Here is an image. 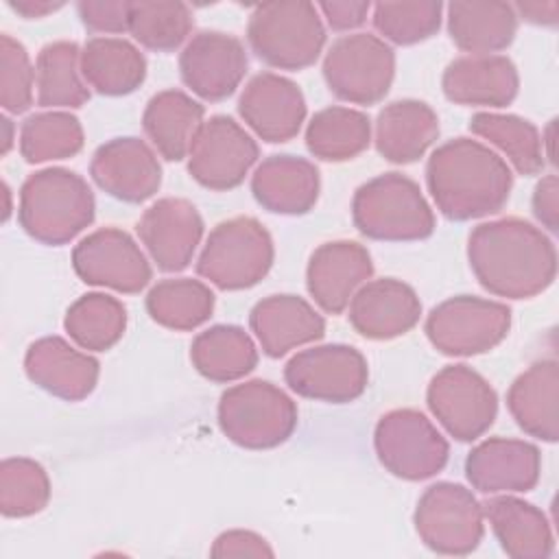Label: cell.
<instances>
[{
    "label": "cell",
    "mask_w": 559,
    "mask_h": 559,
    "mask_svg": "<svg viewBox=\"0 0 559 559\" xmlns=\"http://www.w3.org/2000/svg\"><path fill=\"white\" fill-rule=\"evenodd\" d=\"M557 197H559L557 175L542 177L535 186V192H533V214L552 234L559 229V201H557Z\"/></svg>",
    "instance_id": "cell-46"
},
{
    "label": "cell",
    "mask_w": 559,
    "mask_h": 559,
    "mask_svg": "<svg viewBox=\"0 0 559 559\" xmlns=\"http://www.w3.org/2000/svg\"><path fill=\"white\" fill-rule=\"evenodd\" d=\"M138 236L153 262L166 271H183L203 236V218L188 199L166 197L144 210L138 221Z\"/></svg>",
    "instance_id": "cell-18"
},
{
    "label": "cell",
    "mask_w": 559,
    "mask_h": 559,
    "mask_svg": "<svg viewBox=\"0 0 559 559\" xmlns=\"http://www.w3.org/2000/svg\"><path fill=\"white\" fill-rule=\"evenodd\" d=\"M247 39L264 63L280 70H301L319 59L325 28L312 2H264L249 15Z\"/></svg>",
    "instance_id": "cell-5"
},
{
    "label": "cell",
    "mask_w": 559,
    "mask_h": 559,
    "mask_svg": "<svg viewBox=\"0 0 559 559\" xmlns=\"http://www.w3.org/2000/svg\"><path fill=\"white\" fill-rule=\"evenodd\" d=\"M395 76L393 48L371 33L338 37L323 59V79L330 92L354 105L382 100Z\"/></svg>",
    "instance_id": "cell-8"
},
{
    "label": "cell",
    "mask_w": 559,
    "mask_h": 559,
    "mask_svg": "<svg viewBox=\"0 0 559 559\" xmlns=\"http://www.w3.org/2000/svg\"><path fill=\"white\" fill-rule=\"evenodd\" d=\"M94 183L124 203H142L162 186V166L140 138H114L100 144L90 162Z\"/></svg>",
    "instance_id": "cell-17"
},
{
    "label": "cell",
    "mask_w": 559,
    "mask_h": 559,
    "mask_svg": "<svg viewBox=\"0 0 559 559\" xmlns=\"http://www.w3.org/2000/svg\"><path fill=\"white\" fill-rule=\"evenodd\" d=\"M426 400L430 413L456 441L478 439L498 415L496 391L467 365H448L437 371L428 384Z\"/></svg>",
    "instance_id": "cell-12"
},
{
    "label": "cell",
    "mask_w": 559,
    "mask_h": 559,
    "mask_svg": "<svg viewBox=\"0 0 559 559\" xmlns=\"http://www.w3.org/2000/svg\"><path fill=\"white\" fill-rule=\"evenodd\" d=\"M203 105L179 90L151 96L142 114V127L157 153L168 162L183 159L203 127Z\"/></svg>",
    "instance_id": "cell-30"
},
{
    "label": "cell",
    "mask_w": 559,
    "mask_h": 559,
    "mask_svg": "<svg viewBox=\"0 0 559 559\" xmlns=\"http://www.w3.org/2000/svg\"><path fill=\"white\" fill-rule=\"evenodd\" d=\"M373 448L382 467L404 480H426L439 474L450 456L445 437L415 408L384 413L373 430Z\"/></svg>",
    "instance_id": "cell-9"
},
{
    "label": "cell",
    "mask_w": 559,
    "mask_h": 559,
    "mask_svg": "<svg viewBox=\"0 0 559 559\" xmlns=\"http://www.w3.org/2000/svg\"><path fill=\"white\" fill-rule=\"evenodd\" d=\"M421 314L417 293L395 277L365 282L349 301L352 328L371 341H389L413 330Z\"/></svg>",
    "instance_id": "cell-22"
},
{
    "label": "cell",
    "mask_w": 559,
    "mask_h": 559,
    "mask_svg": "<svg viewBox=\"0 0 559 559\" xmlns=\"http://www.w3.org/2000/svg\"><path fill=\"white\" fill-rule=\"evenodd\" d=\"M467 260L478 284L491 295L528 299L544 293L557 275L552 240L524 218L480 223L467 240Z\"/></svg>",
    "instance_id": "cell-1"
},
{
    "label": "cell",
    "mask_w": 559,
    "mask_h": 559,
    "mask_svg": "<svg viewBox=\"0 0 559 559\" xmlns=\"http://www.w3.org/2000/svg\"><path fill=\"white\" fill-rule=\"evenodd\" d=\"M371 142L367 114L341 105L325 107L312 116L306 129L308 151L323 162H347L360 155Z\"/></svg>",
    "instance_id": "cell-34"
},
{
    "label": "cell",
    "mask_w": 559,
    "mask_h": 559,
    "mask_svg": "<svg viewBox=\"0 0 559 559\" xmlns=\"http://www.w3.org/2000/svg\"><path fill=\"white\" fill-rule=\"evenodd\" d=\"M194 369L212 382L245 378L258 365V349L251 336L238 325H212L197 334L190 345Z\"/></svg>",
    "instance_id": "cell-33"
},
{
    "label": "cell",
    "mask_w": 559,
    "mask_h": 559,
    "mask_svg": "<svg viewBox=\"0 0 559 559\" xmlns=\"http://www.w3.org/2000/svg\"><path fill=\"white\" fill-rule=\"evenodd\" d=\"M507 406L515 424L531 437L555 443L559 439V365L555 358L533 362L507 391Z\"/></svg>",
    "instance_id": "cell-27"
},
{
    "label": "cell",
    "mask_w": 559,
    "mask_h": 559,
    "mask_svg": "<svg viewBox=\"0 0 559 559\" xmlns=\"http://www.w3.org/2000/svg\"><path fill=\"white\" fill-rule=\"evenodd\" d=\"M83 148V127L68 111H41L22 122L20 153L28 164L66 159Z\"/></svg>",
    "instance_id": "cell-39"
},
{
    "label": "cell",
    "mask_w": 559,
    "mask_h": 559,
    "mask_svg": "<svg viewBox=\"0 0 559 559\" xmlns=\"http://www.w3.org/2000/svg\"><path fill=\"white\" fill-rule=\"evenodd\" d=\"M151 319L170 330H194L214 310V293L199 280L177 277L157 282L146 295Z\"/></svg>",
    "instance_id": "cell-38"
},
{
    "label": "cell",
    "mask_w": 559,
    "mask_h": 559,
    "mask_svg": "<svg viewBox=\"0 0 559 559\" xmlns=\"http://www.w3.org/2000/svg\"><path fill=\"white\" fill-rule=\"evenodd\" d=\"M192 11L183 2H131L129 33L148 50L170 52L179 48L192 31Z\"/></svg>",
    "instance_id": "cell-40"
},
{
    "label": "cell",
    "mask_w": 559,
    "mask_h": 559,
    "mask_svg": "<svg viewBox=\"0 0 559 559\" xmlns=\"http://www.w3.org/2000/svg\"><path fill=\"white\" fill-rule=\"evenodd\" d=\"M129 4L124 0H83L76 4L81 22L96 33H124L129 31Z\"/></svg>",
    "instance_id": "cell-44"
},
{
    "label": "cell",
    "mask_w": 559,
    "mask_h": 559,
    "mask_svg": "<svg viewBox=\"0 0 559 559\" xmlns=\"http://www.w3.org/2000/svg\"><path fill=\"white\" fill-rule=\"evenodd\" d=\"M500 548L515 559H544L555 550L550 522L531 502L515 496H496L483 504Z\"/></svg>",
    "instance_id": "cell-29"
},
{
    "label": "cell",
    "mask_w": 559,
    "mask_h": 559,
    "mask_svg": "<svg viewBox=\"0 0 559 559\" xmlns=\"http://www.w3.org/2000/svg\"><path fill=\"white\" fill-rule=\"evenodd\" d=\"M50 500L46 469L24 456L4 459L0 465V511L4 518H28Z\"/></svg>",
    "instance_id": "cell-41"
},
{
    "label": "cell",
    "mask_w": 559,
    "mask_h": 559,
    "mask_svg": "<svg viewBox=\"0 0 559 559\" xmlns=\"http://www.w3.org/2000/svg\"><path fill=\"white\" fill-rule=\"evenodd\" d=\"M334 31H352L365 24L371 4L369 2H321L317 7Z\"/></svg>",
    "instance_id": "cell-47"
},
{
    "label": "cell",
    "mask_w": 559,
    "mask_h": 559,
    "mask_svg": "<svg viewBox=\"0 0 559 559\" xmlns=\"http://www.w3.org/2000/svg\"><path fill=\"white\" fill-rule=\"evenodd\" d=\"M72 266L85 284L127 295L140 293L153 275L138 242L118 227H103L85 236L72 251Z\"/></svg>",
    "instance_id": "cell-15"
},
{
    "label": "cell",
    "mask_w": 559,
    "mask_h": 559,
    "mask_svg": "<svg viewBox=\"0 0 559 559\" xmlns=\"http://www.w3.org/2000/svg\"><path fill=\"white\" fill-rule=\"evenodd\" d=\"M249 325L271 358L319 341L325 334L323 317L297 295H269L260 299L249 314Z\"/></svg>",
    "instance_id": "cell-25"
},
{
    "label": "cell",
    "mask_w": 559,
    "mask_h": 559,
    "mask_svg": "<svg viewBox=\"0 0 559 559\" xmlns=\"http://www.w3.org/2000/svg\"><path fill=\"white\" fill-rule=\"evenodd\" d=\"M443 4L437 0L421 2H378L373 7L376 31L400 46H411L432 37L441 26Z\"/></svg>",
    "instance_id": "cell-42"
},
{
    "label": "cell",
    "mask_w": 559,
    "mask_h": 559,
    "mask_svg": "<svg viewBox=\"0 0 559 559\" xmlns=\"http://www.w3.org/2000/svg\"><path fill=\"white\" fill-rule=\"evenodd\" d=\"M284 378L301 397L345 404L365 393L369 369L356 347L330 343L295 354L284 367Z\"/></svg>",
    "instance_id": "cell-13"
},
{
    "label": "cell",
    "mask_w": 559,
    "mask_h": 559,
    "mask_svg": "<svg viewBox=\"0 0 559 559\" xmlns=\"http://www.w3.org/2000/svg\"><path fill=\"white\" fill-rule=\"evenodd\" d=\"M273 240L253 216H234L218 223L197 260V273L221 290L255 286L273 264Z\"/></svg>",
    "instance_id": "cell-7"
},
{
    "label": "cell",
    "mask_w": 559,
    "mask_h": 559,
    "mask_svg": "<svg viewBox=\"0 0 559 559\" xmlns=\"http://www.w3.org/2000/svg\"><path fill=\"white\" fill-rule=\"evenodd\" d=\"M7 4L20 13L26 20H37L48 13H55L57 9L63 7V2H52V0H7Z\"/></svg>",
    "instance_id": "cell-49"
},
{
    "label": "cell",
    "mask_w": 559,
    "mask_h": 559,
    "mask_svg": "<svg viewBox=\"0 0 559 559\" xmlns=\"http://www.w3.org/2000/svg\"><path fill=\"white\" fill-rule=\"evenodd\" d=\"M37 105L41 107H81L90 98L81 74V50L74 41L61 39L46 44L35 63Z\"/></svg>",
    "instance_id": "cell-35"
},
{
    "label": "cell",
    "mask_w": 559,
    "mask_h": 559,
    "mask_svg": "<svg viewBox=\"0 0 559 559\" xmlns=\"http://www.w3.org/2000/svg\"><path fill=\"white\" fill-rule=\"evenodd\" d=\"M371 273L373 262L367 247L356 240H332L312 251L306 286L321 310L341 314Z\"/></svg>",
    "instance_id": "cell-19"
},
{
    "label": "cell",
    "mask_w": 559,
    "mask_h": 559,
    "mask_svg": "<svg viewBox=\"0 0 559 559\" xmlns=\"http://www.w3.org/2000/svg\"><path fill=\"white\" fill-rule=\"evenodd\" d=\"M469 131L498 146L520 175H537L546 166L542 135L526 118L478 111L469 120Z\"/></svg>",
    "instance_id": "cell-36"
},
{
    "label": "cell",
    "mask_w": 559,
    "mask_h": 559,
    "mask_svg": "<svg viewBox=\"0 0 559 559\" xmlns=\"http://www.w3.org/2000/svg\"><path fill=\"white\" fill-rule=\"evenodd\" d=\"M251 192L273 214H306L319 199V170L297 155H271L255 168Z\"/></svg>",
    "instance_id": "cell-26"
},
{
    "label": "cell",
    "mask_w": 559,
    "mask_h": 559,
    "mask_svg": "<svg viewBox=\"0 0 559 559\" xmlns=\"http://www.w3.org/2000/svg\"><path fill=\"white\" fill-rule=\"evenodd\" d=\"M33 66L26 48L9 33L0 35V105L22 114L33 105Z\"/></svg>",
    "instance_id": "cell-43"
},
{
    "label": "cell",
    "mask_w": 559,
    "mask_h": 559,
    "mask_svg": "<svg viewBox=\"0 0 559 559\" xmlns=\"http://www.w3.org/2000/svg\"><path fill=\"white\" fill-rule=\"evenodd\" d=\"M439 118L430 105L415 98L393 100L376 120V148L393 164L417 162L437 140Z\"/></svg>",
    "instance_id": "cell-28"
},
{
    "label": "cell",
    "mask_w": 559,
    "mask_h": 559,
    "mask_svg": "<svg viewBox=\"0 0 559 559\" xmlns=\"http://www.w3.org/2000/svg\"><path fill=\"white\" fill-rule=\"evenodd\" d=\"M483 504L469 489L456 483H435L421 493L413 522L432 552L469 555L483 539Z\"/></svg>",
    "instance_id": "cell-11"
},
{
    "label": "cell",
    "mask_w": 559,
    "mask_h": 559,
    "mask_svg": "<svg viewBox=\"0 0 559 559\" xmlns=\"http://www.w3.org/2000/svg\"><path fill=\"white\" fill-rule=\"evenodd\" d=\"M426 183L445 218L469 221L504 207L513 175L489 146L472 138H454L428 157Z\"/></svg>",
    "instance_id": "cell-2"
},
{
    "label": "cell",
    "mask_w": 559,
    "mask_h": 559,
    "mask_svg": "<svg viewBox=\"0 0 559 559\" xmlns=\"http://www.w3.org/2000/svg\"><path fill=\"white\" fill-rule=\"evenodd\" d=\"M249 68L245 44L223 31L197 33L179 57L181 81L203 100H223L236 92Z\"/></svg>",
    "instance_id": "cell-16"
},
{
    "label": "cell",
    "mask_w": 559,
    "mask_h": 559,
    "mask_svg": "<svg viewBox=\"0 0 559 559\" xmlns=\"http://www.w3.org/2000/svg\"><path fill=\"white\" fill-rule=\"evenodd\" d=\"M218 426L240 448L269 450L295 432L297 406L273 382L247 380L221 395Z\"/></svg>",
    "instance_id": "cell-6"
},
{
    "label": "cell",
    "mask_w": 559,
    "mask_h": 559,
    "mask_svg": "<svg viewBox=\"0 0 559 559\" xmlns=\"http://www.w3.org/2000/svg\"><path fill=\"white\" fill-rule=\"evenodd\" d=\"M81 74L98 94L124 96L144 83L146 59L122 37H92L81 50Z\"/></svg>",
    "instance_id": "cell-32"
},
{
    "label": "cell",
    "mask_w": 559,
    "mask_h": 559,
    "mask_svg": "<svg viewBox=\"0 0 559 559\" xmlns=\"http://www.w3.org/2000/svg\"><path fill=\"white\" fill-rule=\"evenodd\" d=\"M240 118L266 142L293 140L306 118V100L295 81L275 72L255 74L238 98Z\"/></svg>",
    "instance_id": "cell-20"
},
{
    "label": "cell",
    "mask_w": 559,
    "mask_h": 559,
    "mask_svg": "<svg viewBox=\"0 0 559 559\" xmlns=\"http://www.w3.org/2000/svg\"><path fill=\"white\" fill-rule=\"evenodd\" d=\"M555 122H557V120H550L548 127H546L544 133H542V146H544V144L548 146L546 157H548L550 164H555V151H552V142H555Z\"/></svg>",
    "instance_id": "cell-50"
},
{
    "label": "cell",
    "mask_w": 559,
    "mask_h": 559,
    "mask_svg": "<svg viewBox=\"0 0 559 559\" xmlns=\"http://www.w3.org/2000/svg\"><path fill=\"white\" fill-rule=\"evenodd\" d=\"M448 33L450 39L465 52H498L513 41L518 33V13L513 4L498 0L450 2Z\"/></svg>",
    "instance_id": "cell-31"
},
{
    "label": "cell",
    "mask_w": 559,
    "mask_h": 559,
    "mask_svg": "<svg viewBox=\"0 0 559 559\" xmlns=\"http://www.w3.org/2000/svg\"><path fill=\"white\" fill-rule=\"evenodd\" d=\"M94 194L87 181L68 168L33 173L20 190L17 221L44 245H66L94 221Z\"/></svg>",
    "instance_id": "cell-3"
},
{
    "label": "cell",
    "mask_w": 559,
    "mask_h": 559,
    "mask_svg": "<svg viewBox=\"0 0 559 559\" xmlns=\"http://www.w3.org/2000/svg\"><path fill=\"white\" fill-rule=\"evenodd\" d=\"M63 328L79 347L105 352L122 338L127 328V308L111 295L87 293L68 308Z\"/></svg>",
    "instance_id": "cell-37"
},
{
    "label": "cell",
    "mask_w": 559,
    "mask_h": 559,
    "mask_svg": "<svg viewBox=\"0 0 559 559\" xmlns=\"http://www.w3.org/2000/svg\"><path fill=\"white\" fill-rule=\"evenodd\" d=\"M356 229L373 240H421L435 231V214L419 186L402 173H384L362 183L352 199Z\"/></svg>",
    "instance_id": "cell-4"
},
{
    "label": "cell",
    "mask_w": 559,
    "mask_h": 559,
    "mask_svg": "<svg viewBox=\"0 0 559 559\" xmlns=\"http://www.w3.org/2000/svg\"><path fill=\"white\" fill-rule=\"evenodd\" d=\"M539 450L522 439H485L465 459V476L480 493L531 491L539 483Z\"/></svg>",
    "instance_id": "cell-21"
},
{
    "label": "cell",
    "mask_w": 559,
    "mask_h": 559,
    "mask_svg": "<svg viewBox=\"0 0 559 559\" xmlns=\"http://www.w3.org/2000/svg\"><path fill=\"white\" fill-rule=\"evenodd\" d=\"M260 148L229 116H212L199 129L188 153V173L210 190H231L245 181Z\"/></svg>",
    "instance_id": "cell-14"
},
{
    "label": "cell",
    "mask_w": 559,
    "mask_h": 559,
    "mask_svg": "<svg viewBox=\"0 0 559 559\" xmlns=\"http://www.w3.org/2000/svg\"><path fill=\"white\" fill-rule=\"evenodd\" d=\"M24 371L31 382L50 395L79 402L94 391L100 365L94 356L74 349L66 338L44 336L28 345Z\"/></svg>",
    "instance_id": "cell-23"
},
{
    "label": "cell",
    "mask_w": 559,
    "mask_h": 559,
    "mask_svg": "<svg viewBox=\"0 0 559 559\" xmlns=\"http://www.w3.org/2000/svg\"><path fill=\"white\" fill-rule=\"evenodd\" d=\"M511 328V308L500 301L459 295L435 306L426 336L445 356H476L493 349Z\"/></svg>",
    "instance_id": "cell-10"
},
{
    "label": "cell",
    "mask_w": 559,
    "mask_h": 559,
    "mask_svg": "<svg viewBox=\"0 0 559 559\" xmlns=\"http://www.w3.org/2000/svg\"><path fill=\"white\" fill-rule=\"evenodd\" d=\"M513 9L531 24L555 26L559 22V2H518Z\"/></svg>",
    "instance_id": "cell-48"
},
{
    "label": "cell",
    "mask_w": 559,
    "mask_h": 559,
    "mask_svg": "<svg viewBox=\"0 0 559 559\" xmlns=\"http://www.w3.org/2000/svg\"><path fill=\"white\" fill-rule=\"evenodd\" d=\"M212 557H273L266 539L253 531H225L214 539Z\"/></svg>",
    "instance_id": "cell-45"
},
{
    "label": "cell",
    "mask_w": 559,
    "mask_h": 559,
    "mask_svg": "<svg viewBox=\"0 0 559 559\" xmlns=\"http://www.w3.org/2000/svg\"><path fill=\"white\" fill-rule=\"evenodd\" d=\"M441 85L456 105L507 107L518 96L520 76L504 55H465L448 63Z\"/></svg>",
    "instance_id": "cell-24"
},
{
    "label": "cell",
    "mask_w": 559,
    "mask_h": 559,
    "mask_svg": "<svg viewBox=\"0 0 559 559\" xmlns=\"http://www.w3.org/2000/svg\"><path fill=\"white\" fill-rule=\"evenodd\" d=\"M0 127H2V131H4V135H2V155H7L9 148H11V144H13V122H11L7 116H2V118H0Z\"/></svg>",
    "instance_id": "cell-51"
}]
</instances>
